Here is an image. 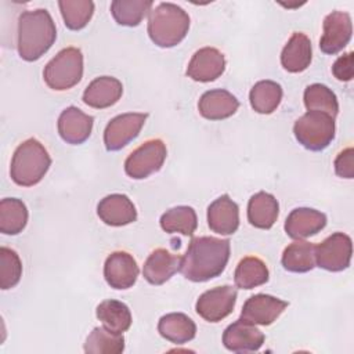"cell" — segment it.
<instances>
[{
  "label": "cell",
  "mask_w": 354,
  "mask_h": 354,
  "mask_svg": "<svg viewBox=\"0 0 354 354\" xmlns=\"http://www.w3.org/2000/svg\"><path fill=\"white\" fill-rule=\"evenodd\" d=\"M51 166V158L44 145L36 138H28L14 151L10 176L21 187H32L41 181Z\"/></svg>",
  "instance_id": "4"
},
{
  "label": "cell",
  "mask_w": 354,
  "mask_h": 354,
  "mask_svg": "<svg viewBox=\"0 0 354 354\" xmlns=\"http://www.w3.org/2000/svg\"><path fill=\"white\" fill-rule=\"evenodd\" d=\"M304 105L307 111H319L336 118L339 112V102L336 94L325 84L314 83L304 90Z\"/></svg>",
  "instance_id": "34"
},
{
  "label": "cell",
  "mask_w": 354,
  "mask_h": 354,
  "mask_svg": "<svg viewBox=\"0 0 354 354\" xmlns=\"http://www.w3.org/2000/svg\"><path fill=\"white\" fill-rule=\"evenodd\" d=\"M354 151L351 147L343 149L335 159V171L339 177L353 178L354 177V163H353Z\"/></svg>",
  "instance_id": "37"
},
{
  "label": "cell",
  "mask_w": 354,
  "mask_h": 354,
  "mask_svg": "<svg viewBox=\"0 0 354 354\" xmlns=\"http://www.w3.org/2000/svg\"><path fill=\"white\" fill-rule=\"evenodd\" d=\"M268 277L270 272L267 264L256 256L243 257L234 272L235 285L241 289H253L260 286L268 281Z\"/></svg>",
  "instance_id": "28"
},
{
  "label": "cell",
  "mask_w": 354,
  "mask_h": 354,
  "mask_svg": "<svg viewBox=\"0 0 354 354\" xmlns=\"http://www.w3.org/2000/svg\"><path fill=\"white\" fill-rule=\"evenodd\" d=\"M94 118L76 106L65 108L58 118V133L61 138L72 145L83 144L91 134Z\"/></svg>",
  "instance_id": "16"
},
{
  "label": "cell",
  "mask_w": 354,
  "mask_h": 354,
  "mask_svg": "<svg viewBox=\"0 0 354 354\" xmlns=\"http://www.w3.org/2000/svg\"><path fill=\"white\" fill-rule=\"evenodd\" d=\"M332 73L337 80L342 82H350L353 79V51L339 57L333 66H332Z\"/></svg>",
  "instance_id": "38"
},
{
  "label": "cell",
  "mask_w": 354,
  "mask_h": 354,
  "mask_svg": "<svg viewBox=\"0 0 354 354\" xmlns=\"http://www.w3.org/2000/svg\"><path fill=\"white\" fill-rule=\"evenodd\" d=\"M123 350V335L112 332L105 326L94 328L84 343V351L87 354H119Z\"/></svg>",
  "instance_id": "32"
},
{
  "label": "cell",
  "mask_w": 354,
  "mask_h": 354,
  "mask_svg": "<svg viewBox=\"0 0 354 354\" xmlns=\"http://www.w3.org/2000/svg\"><path fill=\"white\" fill-rule=\"evenodd\" d=\"M353 24L348 12L332 11L324 19V33L319 39V48L325 54L342 51L350 41Z\"/></svg>",
  "instance_id": "11"
},
{
  "label": "cell",
  "mask_w": 354,
  "mask_h": 354,
  "mask_svg": "<svg viewBox=\"0 0 354 354\" xmlns=\"http://www.w3.org/2000/svg\"><path fill=\"white\" fill-rule=\"evenodd\" d=\"M282 100V87L274 80L257 82L249 93L252 108L261 115L272 113Z\"/></svg>",
  "instance_id": "27"
},
{
  "label": "cell",
  "mask_w": 354,
  "mask_h": 354,
  "mask_svg": "<svg viewBox=\"0 0 354 354\" xmlns=\"http://www.w3.org/2000/svg\"><path fill=\"white\" fill-rule=\"evenodd\" d=\"M239 108L235 95L224 88L205 91L198 102L199 113L209 120H221L232 116Z\"/></svg>",
  "instance_id": "21"
},
{
  "label": "cell",
  "mask_w": 354,
  "mask_h": 354,
  "mask_svg": "<svg viewBox=\"0 0 354 354\" xmlns=\"http://www.w3.org/2000/svg\"><path fill=\"white\" fill-rule=\"evenodd\" d=\"M264 339V333L259 328L241 318L228 325L223 333L224 347L234 353L257 351Z\"/></svg>",
  "instance_id": "15"
},
{
  "label": "cell",
  "mask_w": 354,
  "mask_h": 354,
  "mask_svg": "<svg viewBox=\"0 0 354 354\" xmlns=\"http://www.w3.org/2000/svg\"><path fill=\"white\" fill-rule=\"evenodd\" d=\"M26 205L17 198H4L0 202V232L17 235L28 223Z\"/></svg>",
  "instance_id": "30"
},
{
  "label": "cell",
  "mask_w": 354,
  "mask_h": 354,
  "mask_svg": "<svg viewBox=\"0 0 354 354\" xmlns=\"http://www.w3.org/2000/svg\"><path fill=\"white\" fill-rule=\"evenodd\" d=\"M152 4L151 0H113L111 14L119 25L137 26L149 14Z\"/></svg>",
  "instance_id": "33"
},
{
  "label": "cell",
  "mask_w": 354,
  "mask_h": 354,
  "mask_svg": "<svg viewBox=\"0 0 354 354\" xmlns=\"http://www.w3.org/2000/svg\"><path fill=\"white\" fill-rule=\"evenodd\" d=\"M279 203L274 195L260 191L248 203V220L260 230H270L278 218Z\"/></svg>",
  "instance_id": "24"
},
{
  "label": "cell",
  "mask_w": 354,
  "mask_h": 354,
  "mask_svg": "<svg viewBox=\"0 0 354 354\" xmlns=\"http://www.w3.org/2000/svg\"><path fill=\"white\" fill-rule=\"evenodd\" d=\"M180 268V257L159 248L151 252L142 267V275L151 285H162Z\"/></svg>",
  "instance_id": "23"
},
{
  "label": "cell",
  "mask_w": 354,
  "mask_h": 354,
  "mask_svg": "<svg viewBox=\"0 0 354 354\" xmlns=\"http://www.w3.org/2000/svg\"><path fill=\"white\" fill-rule=\"evenodd\" d=\"M123 94L122 83L113 76L95 77L83 93V102L95 109L115 105Z\"/></svg>",
  "instance_id": "20"
},
{
  "label": "cell",
  "mask_w": 354,
  "mask_h": 354,
  "mask_svg": "<svg viewBox=\"0 0 354 354\" xmlns=\"http://www.w3.org/2000/svg\"><path fill=\"white\" fill-rule=\"evenodd\" d=\"M313 58V47L308 36L301 32H295L281 53V64L285 71L299 73L306 71Z\"/></svg>",
  "instance_id": "22"
},
{
  "label": "cell",
  "mask_w": 354,
  "mask_h": 354,
  "mask_svg": "<svg viewBox=\"0 0 354 354\" xmlns=\"http://www.w3.org/2000/svg\"><path fill=\"white\" fill-rule=\"evenodd\" d=\"M225 69L224 54L214 47H202L192 55L187 76L195 82H213L223 75Z\"/></svg>",
  "instance_id": "14"
},
{
  "label": "cell",
  "mask_w": 354,
  "mask_h": 354,
  "mask_svg": "<svg viewBox=\"0 0 354 354\" xmlns=\"http://www.w3.org/2000/svg\"><path fill=\"white\" fill-rule=\"evenodd\" d=\"M353 254L351 238L343 232H335L315 246V264L330 272H339L350 266Z\"/></svg>",
  "instance_id": "8"
},
{
  "label": "cell",
  "mask_w": 354,
  "mask_h": 354,
  "mask_svg": "<svg viewBox=\"0 0 354 354\" xmlns=\"http://www.w3.org/2000/svg\"><path fill=\"white\" fill-rule=\"evenodd\" d=\"M97 318L102 325L116 333L126 332L131 325L130 308L119 300H104L97 306Z\"/></svg>",
  "instance_id": "29"
},
{
  "label": "cell",
  "mask_w": 354,
  "mask_h": 354,
  "mask_svg": "<svg viewBox=\"0 0 354 354\" xmlns=\"http://www.w3.org/2000/svg\"><path fill=\"white\" fill-rule=\"evenodd\" d=\"M289 306L288 301L271 295L257 293L250 296L241 311V319L253 325H271Z\"/></svg>",
  "instance_id": "12"
},
{
  "label": "cell",
  "mask_w": 354,
  "mask_h": 354,
  "mask_svg": "<svg viewBox=\"0 0 354 354\" xmlns=\"http://www.w3.org/2000/svg\"><path fill=\"white\" fill-rule=\"evenodd\" d=\"M236 289L230 285L217 286L203 292L196 300L195 310L207 322H218L228 317L236 303Z\"/></svg>",
  "instance_id": "9"
},
{
  "label": "cell",
  "mask_w": 354,
  "mask_h": 354,
  "mask_svg": "<svg viewBox=\"0 0 354 354\" xmlns=\"http://www.w3.org/2000/svg\"><path fill=\"white\" fill-rule=\"evenodd\" d=\"M83 76V54L76 47L62 48L44 66L46 84L57 91H65L76 86Z\"/></svg>",
  "instance_id": "6"
},
{
  "label": "cell",
  "mask_w": 354,
  "mask_h": 354,
  "mask_svg": "<svg viewBox=\"0 0 354 354\" xmlns=\"http://www.w3.org/2000/svg\"><path fill=\"white\" fill-rule=\"evenodd\" d=\"M58 6L64 24L71 30L83 29L94 12V3L90 0H61Z\"/></svg>",
  "instance_id": "35"
},
{
  "label": "cell",
  "mask_w": 354,
  "mask_h": 354,
  "mask_svg": "<svg viewBox=\"0 0 354 354\" xmlns=\"http://www.w3.org/2000/svg\"><path fill=\"white\" fill-rule=\"evenodd\" d=\"M149 39L162 48H170L184 40L189 29L187 11L173 3H160L148 14Z\"/></svg>",
  "instance_id": "3"
},
{
  "label": "cell",
  "mask_w": 354,
  "mask_h": 354,
  "mask_svg": "<svg viewBox=\"0 0 354 354\" xmlns=\"http://www.w3.org/2000/svg\"><path fill=\"white\" fill-rule=\"evenodd\" d=\"M57 28L44 8L24 11L18 17V54L25 61H37L54 44Z\"/></svg>",
  "instance_id": "2"
},
{
  "label": "cell",
  "mask_w": 354,
  "mask_h": 354,
  "mask_svg": "<svg viewBox=\"0 0 354 354\" xmlns=\"http://www.w3.org/2000/svg\"><path fill=\"white\" fill-rule=\"evenodd\" d=\"M335 118L319 111H307L293 124L299 144L308 151H324L335 138Z\"/></svg>",
  "instance_id": "5"
},
{
  "label": "cell",
  "mask_w": 354,
  "mask_h": 354,
  "mask_svg": "<svg viewBox=\"0 0 354 354\" xmlns=\"http://www.w3.org/2000/svg\"><path fill=\"white\" fill-rule=\"evenodd\" d=\"M160 227L169 234L180 232L191 236L198 225L196 213L191 206H176L160 216Z\"/></svg>",
  "instance_id": "31"
},
{
  "label": "cell",
  "mask_w": 354,
  "mask_h": 354,
  "mask_svg": "<svg viewBox=\"0 0 354 354\" xmlns=\"http://www.w3.org/2000/svg\"><path fill=\"white\" fill-rule=\"evenodd\" d=\"M207 225L220 235H231L239 227V207L227 195L214 199L207 207Z\"/></svg>",
  "instance_id": "18"
},
{
  "label": "cell",
  "mask_w": 354,
  "mask_h": 354,
  "mask_svg": "<svg viewBox=\"0 0 354 354\" xmlns=\"http://www.w3.org/2000/svg\"><path fill=\"white\" fill-rule=\"evenodd\" d=\"M22 275V263L18 253L10 248H0V288H14Z\"/></svg>",
  "instance_id": "36"
},
{
  "label": "cell",
  "mask_w": 354,
  "mask_h": 354,
  "mask_svg": "<svg viewBox=\"0 0 354 354\" xmlns=\"http://www.w3.org/2000/svg\"><path fill=\"white\" fill-rule=\"evenodd\" d=\"M281 263L289 272H308L315 267V245L296 239L282 253Z\"/></svg>",
  "instance_id": "26"
},
{
  "label": "cell",
  "mask_w": 354,
  "mask_h": 354,
  "mask_svg": "<svg viewBox=\"0 0 354 354\" xmlns=\"http://www.w3.org/2000/svg\"><path fill=\"white\" fill-rule=\"evenodd\" d=\"M231 245L228 239L216 236L194 238L187 252L180 257V272L192 282H205L218 277L228 260Z\"/></svg>",
  "instance_id": "1"
},
{
  "label": "cell",
  "mask_w": 354,
  "mask_h": 354,
  "mask_svg": "<svg viewBox=\"0 0 354 354\" xmlns=\"http://www.w3.org/2000/svg\"><path fill=\"white\" fill-rule=\"evenodd\" d=\"M104 277L113 289L131 288L138 277V266L134 257L123 250L111 253L104 264Z\"/></svg>",
  "instance_id": "13"
},
{
  "label": "cell",
  "mask_w": 354,
  "mask_h": 354,
  "mask_svg": "<svg viewBox=\"0 0 354 354\" xmlns=\"http://www.w3.org/2000/svg\"><path fill=\"white\" fill-rule=\"evenodd\" d=\"M97 214L108 225L122 227L137 220L134 203L123 194H111L102 198L97 205Z\"/></svg>",
  "instance_id": "17"
},
{
  "label": "cell",
  "mask_w": 354,
  "mask_h": 354,
  "mask_svg": "<svg viewBox=\"0 0 354 354\" xmlns=\"http://www.w3.org/2000/svg\"><path fill=\"white\" fill-rule=\"evenodd\" d=\"M158 332L162 337L171 343L184 344L195 337L196 325L188 315L183 313H170L159 319Z\"/></svg>",
  "instance_id": "25"
},
{
  "label": "cell",
  "mask_w": 354,
  "mask_h": 354,
  "mask_svg": "<svg viewBox=\"0 0 354 354\" xmlns=\"http://www.w3.org/2000/svg\"><path fill=\"white\" fill-rule=\"evenodd\" d=\"M148 113L129 112L111 119L104 130V144L108 151H119L141 131Z\"/></svg>",
  "instance_id": "10"
},
{
  "label": "cell",
  "mask_w": 354,
  "mask_h": 354,
  "mask_svg": "<svg viewBox=\"0 0 354 354\" xmlns=\"http://www.w3.org/2000/svg\"><path fill=\"white\" fill-rule=\"evenodd\" d=\"M326 225V216L311 207L293 209L285 221V232L292 239H304L318 234Z\"/></svg>",
  "instance_id": "19"
},
{
  "label": "cell",
  "mask_w": 354,
  "mask_h": 354,
  "mask_svg": "<svg viewBox=\"0 0 354 354\" xmlns=\"http://www.w3.org/2000/svg\"><path fill=\"white\" fill-rule=\"evenodd\" d=\"M167 155L166 144L152 138L136 148L124 160V171L134 180H142L162 169Z\"/></svg>",
  "instance_id": "7"
}]
</instances>
